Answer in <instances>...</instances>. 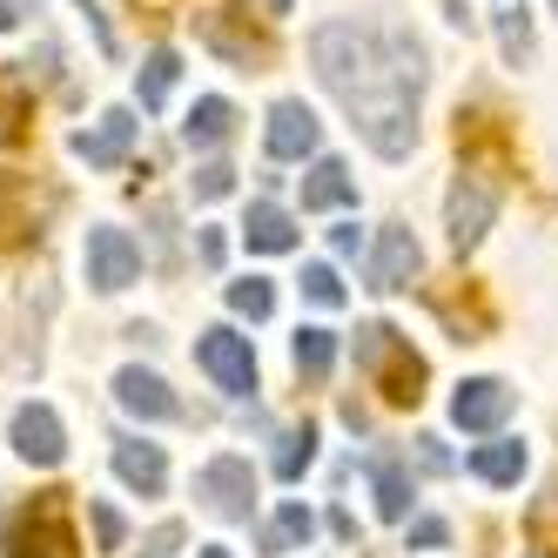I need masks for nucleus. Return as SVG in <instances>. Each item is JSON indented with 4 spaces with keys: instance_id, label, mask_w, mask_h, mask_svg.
<instances>
[{
    "instance_id": "1a4fd4ad",
    "label": "nucleus",
    "mask_w": 558,
    "mask_h": 558,
    "mask_svg": "<svg viewBox=\"0 0 558 558\" xmlns=\"http://www.w3.org/2000/svg\"><path fill=\"white\" fill-rule=\"evenodd\" d=\"M424 269V250H417V235L404 229V222H384L377 229V243H371V263H364V283L377 290V296H390V290H411V276Z\"/></svg>"
},
{
    "instance_id": "20e7f679",
    "label": "nucleus",
    "mask_w": 558,
    "mask_h": 558,
    "mask_svg": "<svg viewBox=\"0 0 558 558\" xmlns=\"http://www.w3.org/2000/svg\"><path fill=\"white\" fill-rule=\"evenodd\" d=\"M498 203H505V182H498V169H485V162H464V169H458V182H451V203H445V229H451V250H458V256L485 243V229H492Z\"/></svg>"
},
{
    "instance_id": "bb28decb",
    "label": "nucleus",
    "mask_w": 558,
    "mask_h": 558,
    "mask_svg": "<svg viewBox=\"0 0 558 558\" xmlns=\"http://www.w3.org/2000/svg\"><path fill=\"white\" fill-rule=\"evenodd\" d=\"M235 316H250V324H263V316L276 310V290H269V276H235V283L222 290Z\"/></svg>"
},
{
    "instance_id": "f3484780",
    "label": "nucleus",
    "mask_w": 558,
    "mask_h": 558,
    "mask_svg": "<svg viewBox=\"0 0 558 558\" xmlns=\"http://www.w3.org/2000/svg\"><path fill=\"white\" fill-rule=\"evenodd\" d=\"M243 243H250L256 256H283V250H296V216H290L283 203H250V216H243Z\"/></svg>"
},
{
    "instance_id": "b1692460",
    "label": "nucleus",
    "mask_w": 558,
    "mask_h": 558,
    "mask_svg": "<svg viewBox=\"0 0 558 558\" xmlns=\"http://www.w3.org/2000/svg\"><path fill=\"white\" fill-rule=\"evenodd\" d=\"M290 356H296V377L324 384V377H330V364H337V330L303 324V330H296V343H290Z\"/></svg>"
},
{
    "instance_id": "473e14b6",
    "label": "nucleus",
    "mask_w": 558,
    "mask_h": 558,
    "mask_svg": "<svg viewBox=\"0 0 558 558\" xmlns=\"http://www.w3.org/2000/svg\"><path fill=\"white\" fill-rule=\"evenodd\" d=\"M195 256H203L209 269H222V256H229V235H222V229H203V235H195Z\"/></svg>"
},
{
    "instance_id": "ea45409f",
    "label": "nucleus",
    "mask_w": 558,
    "mask_h": 558,
    "mask_svg": "<svg viewBox=\"0 0 558 558\" xmlns=\"http://www.w3.org/2000/svg\"><path fill=\"white\" fill-rule=\"evenodd\" d=\"M296 8V0H269V14H290Z\"/></svg>"
},
{
    "instance_id": "393cba45",
    "label": "nucleus",
    "mask_w": 558,
    "mask_h": 558,
    "mask_svg": "<svg viewBox=\"0 0 558 558\" xmlns=\"http://www.w3.org/2000/svg\"><path fill=\"white\" fill-rule=\"evenodd\" d=\"M492 27H498V48H505V61H511V68H532V54H538L532 14H525V8H498V14H492Z\"/></svg>"
},
{
    "instance_id": "dca6fc26",
    "label": "nucleus",
    "mask_w": 558,
    "mask_h": 558,
    "mask_svg": "<svg viewBox=\"0 0 558 558\" xmlns=\"http://www.w3.org/2000/svg\"><path fill=\"white\" fill-rule=\"evenodd\" d=\"M41 235V216H34V182L27 175H0V250L34 243Z\"/></svg>"
},
{
    "instance_id": "2eb2a0df",
    "label": "nucleus",
    "mask_w": 558,
    "mask_h": 558,
    "mask_svg": "<svg viewBox=\"0 0 558 558\" xmlns=\"http://www.w3.org/2000/svg\"><path fill=\"white\" fill-rule=\"evenodd\" d=\"M114 477H122L129 492H142V498H162V485H169L162 445H148V437H122V445H114Z\"/></svg>"
},
{
    "instance_id": "f8f14e48",
    "label": "nucleus",
    "mask_w": 558,
    "mask_h": 558,
    "mask_svg": "<svg viewBox=\"0 0 558 558\" xmlns=\"http://www.w3.org/2000/svg\"><path fill=\"white\" fill-rule=\"evenodd\" d=\"M135 135H142V122H135V108H108L95 129H74V155H82L88 169H122L129 162V148H135Z\"/></svg>"
},
{
    "instance_id": "a878e982",
    "label": "nucleus",
    "mask_w": 558,
    "mask_h": 558,
    "mask_svg": "<svg viewBox=\"0 0 558 558\" xmlns=\"http://www.w3.org/2000/svg\"><path fill=\"white\" fill-rule=\"evenodd\" d=\"M316 538V518H310V505H283V511H276V525L263 532V551H290V545H310Z\"/></svg>"
},
{
    "instance_id": "9d476101",
    "label": "nucleus",
    "mask_w": 558,
    "mask_h": 558,
    "mask_svg": "<svg viewBox=\"0 0 558 558\" xmlns=\"http://www.w3.org/2000/svg\"><path fill=\"white\" fill-rule=\"evenodd\" d=\"M8 445L21 451V464L54 471V464L68 458V430H61L54 404H21V411H14V424H8Z\"/></svg>"
},
{
    "instance_id": "9b49d317",
    "label": "nucleus",
    "mask_w": 558,
    "mask_h": 558,
    "mask_svg": "<svg viewBox=\"0 0 558 558\" xmlns=\"http://www.w3.org/2000/svg\"><path fill=\"white\" fill-rule=\"evenodd\" d=\"M316 142H324V122H316V108H303L296 95L269 108V129H263L269 162H310Z\"/></svg>"
},
{
    "instance_id": "a211bd4d",
    "label": "nucleus",
    "mask_w": 558,
    "mask_h": 558,
    "mask_svg": "<svg viewBox=\"0 0 558 558\" xmlns=\"http://www.w3.org/2000/svg\"><path fill=\"white\" fill-rule=\"evenodd\" d=\"M356 203V175L337 162V155H316L303 175V209H350Z\"/></svg>"
},
{
    "instance_id": "cd10ccee",
    "label": "nucleus",
    "mask_w": 558,
    "mask_h": 558,
    "mask_svg": "<svg viewBox=\"0 0 558 558\" xmlns=\"http://www.w3.org/2000/svg\"><path fill=\"white\" fill-rule=\"evenodd\" d=\"M310 464H316V424H296V430L283 437V451H276V477H283V485H296Z\"/></svg>"
},
{
    "instance_id": "c756f323",
    "label": "nucleus",
    "mask_w": 558,
    "mask_h": 558,
    "mask_svg": "<svg viewBox=\"0 0 558 558\" xmlns=\"http://www.w3.org/2000/svg\"><path fill=\"white\" fill-rule=\"evenodd\" d=\"M303 296H310L316 310H337V303H343V276H337L330 263H310V269H303Z\"/></svg>"
},
{
    "instance_id": "6e6552de",
    "label": "nucleus",
    "mask_w": 558,
    "mask_h": 558,
    "mask_svg": "<svg viewBox=\"0 0 558 558\" xmlns=\"http://www.w3.org/2000/svg\"><path fill=\"white\" fill-rule=\"evenodd\" d=\"M195 364H203L216 377V390H229V397H250L256 390V350H250V337H235L229 324L195 337Z\"/></svg>"
},
{
    "instance_id": "72a5a7b5",
    "label": "nucleus",
    "mask_w": 558,
    "mask_h": 558,
    "mask_svg": "<svg viewBox=\"0 0 558 558\" xmlns=\"http://www.w3.org/2000/svg\"><path fill=\"white\" fill-rule=\"evenodd\" d=\"M330 250H337V256H356V250H364V229H356V222H337V229H330Z\"/></svg>"
},
{
    "instance_id": "58836bf2",
    "label": "nucleus",
    "mask_w": 558,
    "mask_h": 558,
    "mask_svg": "<svg viewBox=\"0 0 558 558\" xmlns=\"http://www.w3.org/2000/svg\"><path fill=\"white\" fill-rule=\"evenodd\" d=\"M195 558H235L229 545H203V551H195Z\"/></svg>"
},
{
    "instance_id": "4c0bfd02",
    "label": "nucleus",
    "mask_w": 558,
    "mask_h": 558,
    "mask_svg": "<svg viewBox=\"0 0 558 558\" xmlns=\"http://www.w3.org/2000/svg\"><path fill=\"white\" fill-rule=\"evenodd\" d=\"M14 27V0H0V34H8Z\"/></svg>"
},
{
    "instance_id": "aec40b11",
    "label": "nucleus",
    "mask_w": 558,
    "mask_h": 558,
    "mask_svg": "<svg viewBox=\"0 0 558 558\" xmlns=\"http://www.w3.org/2000/svg\"><path fill=\"white\" fill-rule=\"evenodd\" d=\"M532 471V451L518 445V437H492V445H477L471 451V477H485V485H518V477Z\"/></svg>"
},
{
    "instance_id": "423d86ee",
    "label": "nucleus",
    "mask_w": 558,
    "mask_h": 558,
    "mask_svg": "<svg viewBox=\"0 0 558 558\" xmlns=\"http://www.w3.org/2000/svg\"><path fill=\"white\" fill-rule=\"evenodd\" d=\"M195 34H203V48L209 54H222L229 68H269V34L263 27H250V8L243 0H229V8H209V14H195Z\"/></svg>"
},
{
    "instance_id": "f257e3e1",
    "label": "nucleus",
    "mask_w": 558,
    "mask_h": 558,
    "mask_svg": "<svg viewBox=\"0 0 558 558\" xmlns=\"http://www.w3.org/2000/svg\"><path fill=\"white\" fill-rule=\"evenodd\" d=\"M310 68L324 82L350 129L384 162H404L417 148V95H424V48L404 27H364V21H324L310 34Z\"/></svg>"
},
{
    "instance_id": "c9c22d12",
    "label": "nucleus",
    "mask_w": 558,
    "mask_h": 558,
    "mask_svg": "<svg viewBox=\"0 0 558 558\" xmlns=\"http://www.w3.org/2000/svg\"><path fill=\"white\" fill-rule=\"evenodd\" d=\"M82 14H88V27H95V48H101V54H114V27L101 21V8H95V0H82Z\"/></svg>"
},
{
    "instance_id": "39448f33",
    "label": "nucleus",
    "mask_w": 558,
    "mask_h": 558,
    "mask_svg": "<svg viewBox=\"0 0 558 558\" xmlns=\"http://www.w3.org/2000/svg\"><path fill=\"white\" fill-rule=\"evenodd\" d=\"M195 505H203L209 518H222V525H250V511H256V471L250 458H209L203 471H195Z\"/></svg>"
},
{
    "instance_id": "7c9ffc66",
    "label": "nucleus",
    "mask_w": 558,
    "mask_h": 558,
    "mask_svg": "<svg viewBox=\"0 0 558 558\" xmlns=\"http://www.w3.org/2000/svg\"><path fill=\"white\" fill-rule=\"evenodd\" d=\"M189 189H195V203H222V195L235 189V169L229 162H203V169L189 175Z\"/></svg>"
},
{
    "instance_id": "e433bc0d",
    "label": "nucleus",
    "mask_w": 558,
    "mask_h": 558,
    "mask_svg": "<svg viewBox=\"0 0 558 558\" xmlns=\"http://www.w3.org/2000/svg\"><path fill=\"white\" fill-rule=\"evenodd\" d=\"M417 458H424V471H451V458L437 451V437H417Z\"/></svg>"
},
{
    "instance_id": "f704fd0d",
    "label": "nucleus",
    "mask_w": 558,
    "mask_h": 558,
    "mask_svg": "<svg viewBox=\"0 0 558 558\" xmlns=\"http://www.w3.org/2000/svg\"><path fill=\"white\" fill-rule=\"evenodd\" d=\"M445 538H451L445 518H417V525H411V545H445Z\"/></svg>"
},
{
    "instance_id": "6ab92c4d",
    "label": "nucleus",
    "mask_w": 558,
    "mask_h": 558,
    "mask_svg": "<svg viewBox=\"0 0 558 558\" xmlns=\"http://www.w3.org/2000/svg\"><path fill=\"white\" fill-rule=\"evenodd\" d=\"M235 135V108L222 101V95H203L189 108V122H182V148H195V155H209V148H222Z\"/></svg>"
},
{
    "instance_id": "5701e85b",
    "label": "nucleus",
    "mask_w": 558,
    "mask_h": 558,
    "mask_svg": "<svg viewBox=\"0 0 558 558\" xmlns=\"http://www.w3.org/2000/svg\"><path fill=\"white\" fill-rule=\"evenodd\" d=\"M34 122V88L21 68H0V148H14Z\"/></svg>"
},
{
    "instance_id": "4468645a",
    "label": "nucleus",
    "mask_w": 558,
    "mask_h": 558,
    "mask_svg": "<svg viewBox=\"0 0 558 558\" xmlns=\"http://www.w3.org/2000/svg\"><path fill=\"white\" fill-rule=\"evenodd\" d=\"M114 404H122L129 417H142V424H169V417H182V397L155 377V371H142V364H122L114 371Z\"/></svg>"
},
{
    "instance_id": "4be33fe9",
    "label": "nucleus",
    "mask_w": 558,
    "mask_h": 558,
    "mask_svg": "<svg viewBox=\"0 0 558 558\" xmlns=\"http://www.w3.org/2000/svg\"><path fill=\"white\" fill-rule=\"evenodd\" d=\"M371 492H377V518H411V464L404 458H371Z\"/></svg>"
},
{
    "instance_id": "2f4dec72",
    "label": "nucleus",
    "mask_w": 558,
    "mask_h": 558,
    "mask_svg": "<svg viewBox=\"0 0 558 558\" xmlns=\"http://www.w3.org/2000/svg\"><path fill=\"white\" fill-rule=\"evenodd\" d=\"M175 545H182V525H155L142 538V558H175Z\"/></svg>"
},
{
    "instance_id": "7ed1b4c3",
    "label": "nucleus",
    "mask_w": 558,
    "mask_h": 558,
    "mask_svg": "<svg viewBox=\"0 0 558 558\" xmlns=\"http://www.w3.org/2000/svg\"><path fill=\"white\" fill-rule=\"evenodd\" d=\"M8 558H82V538H74V498L68 492H34L14 511Z\"/></svg>"
},
{
    "instance_id": "ddd939ff",
    "label": "nucleus",
    "mask_w": 558,
    "mask_h": 558,
    "mask_svg": "<svg viewBox=\"0 0 558 558\" xmlns=\"http://www.w3.org/2000/svg\"><path fill=\"white\" fill-rule=\"evenodd\" d=\"M505 417H511V390H505L498 377H464V384L451 390V424H458V430L492 437Z\"/></svg>"
},
{
    "instance_id": "c85d7f7f",
    "label": "nucleus",
    "mask_w": 558,
    "mask_h": 558,
    "mask_svg": "<svg viewBox=\"0 0 558 558\" xmlns=\"http://www.w3.org/2000/svg\"><path fill=\"white\" fill-rule=\"evenodd\" d=\"M88 518H95V551H122L129 545V518L114 511L108 498H88Z\"/></svg>"
},
{
    "instance_id": "f03ea898",
    "label": "nucleus",
    "mask_w": 558,
    "mask_h": 558,
    "mask_svg": "<svg viewBox=\"0 0 558 558\" xmlns=\"http://www.w3.org/2000/svg\"><path fill=\"white\" fill-rule=\"evenodd\" d=\"M356 371L384 390V404H417L424 397V356L390 324H356Z\"/></svg>"
},
{
    "instance_id": "a19ab883",
    "label": "nucleus",
    "mask_w": 558,
    "mask_h": 558,
    "mask_svg": "<svg viewBox=\"0 0 558 558\" xmlns=\"http://www.w3.org/2000/svg\"><path fill=\"white\" fill-rule=\"evenodd\" d=\"M551 8H558V0H551Z\"/></svg>"
},
{
    "instance_id": "0eeeda50",
    "label": "nucleus",
    "mask_w": 558,
    "mask_h": 558,
    "mask_svg": "<svg viewBox=\"0 0 558 558\" xmlns=\"http://www.w3.org/2000/svg\"><path fill=\"white\" fill-rule=\"evenodd\" d=\"M82 269H88V290L101 296H122L129 283H142V243L114 222H95L88 229V250H82Z\"/></svg>"
},
{
    "instance_id": "412c9836",
    "label": "nucleus",
    "mask_w": 558,
    "mask_h": 558,
    "mask_svg": "<svg viewBox=\"0 0 558 558\" xmlns=\"http://www.w3.org/2000/svg\"><path fill=\"white\" fill-rule=\"evenodd\" d=\"M175 82H182V54H175V48H148L142 68H135V101H142L148 114H155V108H169Z\"/></svg>"
}]
</instances>
